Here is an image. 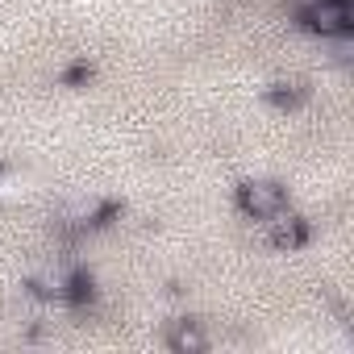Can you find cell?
Segmentation results:
<instances>
[{"instance_id": "obj_2", "label": "cell", "mask_w": 354, "mask_h": 354, "mask_svg": "<svg viewBox=\"0 0 354 354\" xmlns=\"http://www.w3.org/2000/svg\"><path fill=\"white\" fill-rule=\"evenodd\" d=\"M283 205H288V192H283L279 184H271V180H250V184L238 188V209H242L246 217H254V221L279 213Z\"/></svg>"}, {"instance_id": "obj_3", "label": "cell", "mask_w": 354, "mask_h": 354, "mask_svg": "<svg viewBox=\"0 0 354 354\" xmlns=\"http://www.w3.org/2000/svg\"><path fill=\"white\" fill-rule=\"evenodd\" d=\"M259 225L267 230V238H271L275 246H300V242H304V221H300V217H296V213H292L288 205H283L279 213L263 217Z\"/></svg>"}, {"instance_id": "obj_4", "label": "cell", "mask_w": 354, "mask_h": 354, "mask_svg": "<svg viewBox=\"0 0 354 354\" xmlns=\"http://www.w3.org/2000/svg\"><path fill=\"white\" fill-rule=\"evenodd\" d=\"M167 346L175 354H201V350H209V337H205V329L196 321H175L167 329Z\"/></svg>"}, {"instance_id": "obj_1", "label": "cell", "mask_w": 354, "mask_h": 354, "mask_svg": "<svg viewBox=\"0 0 354 354\" xmlns=\"http://www.w3.org/2000/svg\"><path fill=\"white\" fill-rule=\"evenodd\" d=\"M304 26L329 42V38H350L354 30V9H350V0H308L304 5Z\"/></svg>"}]
</instances>
